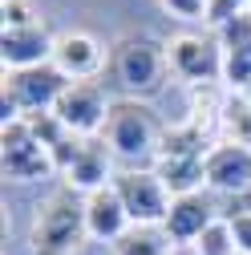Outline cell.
I'll return each mask as SVG.
<instances>
[{"instance_id":"obj_1","label":"cell","mask_w":251,"mask_h":255,"mask_svg":"<svg viewBox=\"0 0 251 255\" xmlns=\"http://www.w3.org/2000/svg\"><path fill=\"white\" fill-rule=\"evenodd\" d=\"M89 239L85 227V199H77L73 186H61L37 207L33 231H28V251L33 255H73Z\"/></svg>"},{"instance_id":"obj_2","label":"cell","mask_w":251,"mask_h":255,"mask_svg":"<svg viewBox=\"0 0 251 255\" xmlns=\"http://www.w3.org/2000/svg\"><path fill=\"white\" fill-rule=\"evenodd\" d=\"M106 142L118 158H146V154H158L162 126L150 106H142L138 98H122V102H110Z\"/></svg>"},{"instance_id":"obj_3","label":"cell","mask_w":251,"mask_h":255,"mask_svg":"<svg viewBox=\"0 0 251 255\" xmlns=\"http://www.w3.org/2000/svg\"><path fill=\"white\" fill-rule=\"evenodd\" d=\"M114 77L130 89V93H158L162 77H166V49H158L146 37H122L110 53Z\"/></svg>"},{"instance_id":"obj_4","label":"cell","mask_w":251,"mask_h":255,"mask_svg":"<svg viewBox=\"0 0 251 255\" xmlns=\"http://www.w3.org/2000/svg\"><path fill=\"white\" fill-rule=\"evenodd\" d=\"M110 186L118 190V199H122L134 227H162L166 223L174 199L154 170H118Z\"/></svg>"},{"instance_id":"obj_5","label":"cell","mask_w":251,"mask_h":255,"mask_svg":"<svg viewBox=\"0 0 251 255\" xmlns=\"http://www.w3.org/2000/svg\"><path fill=\"white\" fill-rule=\"evenodd\" d=\"M166 61L170 69L191 81V85H215L223 77V45L211 37H195V33H178L166 45Z\"/></svg>"},{"instance_id":"obj_6","label":"cell","mask_w":251,"mask_h":255,"mask_svg":"<svg viewBox=\"0 0 251 255\" xmlns=\"http://www.w3.org/2000/svg\"><path fill=\"white\" fill-rule=\"evenodd\" d=\"M0 162H4V178H12V182H33V178H45L57 170L53 154L28 134L24 118L4 126V134H0Z\"/></svg>"},{"instance_id":"obj_7","label":"cell","mask_w":251,"mask_h":255,"mask_svg":"<svg viewBox=\"0 0 251 255\" xmlns=\"http://www.w3.org/2000/svg\"><path fill=\"white\" fill-rule=\"evenodd\" d=\"M53 114L65 122V130H69V134L89 138V134L106 130L110 102H106V93H102V85H98V81H73V85L57 98Z\"/></svg>"},{"instance_id":"obj_8","label":"cell","mask_w":251,"mask_h":255,"mask_svg":"<svg viewBox=\"0 0 251 255\" xmlns=\"http://www.w3.org/2000/svg\"><path fill=\"white\" fill-rule=\"evenodd\" d=\"M73 81L61 73L53 61L49 65H37V69H20V73H12L8 81H4V89L16 98V106H20V114H37V110H53L57 106V98L65 93Z\"/></svg>"},{"instance_id":"obj_9","label":"cell","mask_w":251,"mask_h":255,"mask_svg":"<svg viewBox=\"0 0 251 255\" xmlns=\"http://www.w3.org/2000/svg\"><path fill=\"white\" fill-rule=\"evenodd\" d=\"M207 186L223 195H247L251 190V150L235 142H215L207 150Z\"/></svg>"},{"instance_id":"obj_10","label":"cell","mask_w":251,"mask_h":255,"mask_svg":"<svg viewBox=\"0 0 251 255\" xmlns=\"http://www.w3.org/2000/svg\"><path fill=\"white\" fill-rule=\"evenodd\" d=\"M53 45H57V37H49L41 24L4 28V37H0V57H4V65L12 73H20V69L49 65L53 61Z\"/></svg>"},{"instance_id":"obj_11","label":"cell","mask_w":251,"mask_h":255,"mask_svg":"<svg viewBox=\"0 0 251 255\" xmlns=\"http://www.w3.org/2000/svg\"><path fill=\"white\" fill-rule=\"evenodd\" d=\"M110 142H102V138H85V146H81V154L73 158V166L65 170V186H73V190H85V195H93V190H106L110 182H114V162H110Z\"/></svg>"},{"instance_id":"obj_12","label":"cell","mask_w":251,"mask_h":255,"mask_svg":"<svg viewBox=\"0 0 251 255\" xmlns=\"http://www.w3.org/2000/svg\"><path fill=\"white\" fill-rule=\"evenodd\" d=\"M85 227H89V239H102V243H118L126 231L134 227L114 186L85 195Z\"/></svg>"},{"instance_id":"obj_13","label":"cell","mask_w":251,"mask_h":255,"mask_svg":"<svg viewBox=\"0 0 251 255\" xmlns=\"http://www.w3.org/2000/svg\"><path fill=\"white\" fill-rule=\"evenodd\" d=\"M102 61H106V53H102V45L93 41L89 33H61L57 45H53V65L65 73L69 81L93 77L102 69Z\"/></svg>"},{"instance_id":"obj_14","label":"cell","mask_w":251,"mask_h":255,"mask_svg":"<svg viewBox=\"0 0 251 255\" xmlns=\"http://www.w3.org/2000/svg\"><path fill=\"white\" fill-rule=\"evenodd\" d=\"M211 223H215V207L203 195H182V199L170 203V215L162 223V231H166V239L174 247H191Z\"/></svg>"},{"instance_id":"obj_15","label":"cell","mask_w":251,"mask_h":255,"mask_svg":"<svg viewBox=\"0 0 251 255\" xmlns=\"http://www.w3.org/2000/svg\"><path fill=\"white\" fill-rule=\"evenodd\" d=\"M154 174L162 178V186L170 190V199L199 195V186L207 182V154H162Z\"/></svg>"},{"instance_id":"obj_16","label":"cell","mask_w":251,"mask_h":255,"mask_svg":"<svg viewBox=\"0 0 251 255\" xmlns=\"http://www.w3.org/2000/svg\"><path fill=\"white\" fill-rule=\"evenodd\" d=\"M219 130L227 134L223 142L251 150V106L243 98H223V106H219Z\"/></svg>"},{"instance_id":"obj_17","label":"cell","mask_w":251,"mask_h":255,"mask_svg":"<svg viewBox=\"0 0 251 255\" xmlns=\"http://www.w3.org/2000/svg\"><path fill=\"white\" fill-rule=\"evenodd\" d=\"M114 255H170V239L162 227H130L114 243Z\"/></svg>"},{"instance_id":"obj_18","label":"cell","mask_w":251,"mask_h":255,"mask_svg":"<svg viewBox=\"0 0 251 255\" xmlns=\"http://www.w3.org/2000/svg\"><path fill=\"white\" fill-rule=\"evenodd\" d=\"M223 81L243 93L251 85V41H239V45H223Z\"/></svg>"},{"instance_id":"obj_19","label":"cell","mask_w":251,"mask_h":255,"mask_svg":"<svg viewBox=\"0 0 251 255\" xmlns=\"http://www.w3.org/2000/svg\"><path fill=\"white\" fill-rule=\"evenodd\" d=\"M24 126H28V134H33L45 150H53V146H61L69 138V130H65V122H61L53 110H37V114H24Z\"/></svg>"},{"instance_id":"obj_20","label":"cell","mask_w":251,"mask_h":255,"mask_svg":"<svg viewBox=\"0 0 251 255\" xmlns=\"http://www.w3.org/2000/svg\"><path fill=\"white\" fill-rule=\"evenodd\" d=\"M199 255H235L239 247H235V235H231V223L227 219H215L211 223V227L191 243Z\"/></svg>"},{"instance_id":"obj_21","label":"cell","mask_w":251,"mask_h":255,"mask_svg":"<svg viewBox=\"0 0 251 255\" xmlns=\"http://www.w3.org/2000/svg\"><path fill=\"white\" fill-rule=\"evenodd\" d=\"M247 8H251V0H207V20H211L215 28H223L227 20L243 16Z\"/></svg>"},{"instance_id":"obj_22","label":"cell","mask_w":251,"mask_h":255,"mask_svg":"<svg viewBox=\"0 0 251 255\" xmlns=\"http://www.w3.org/2000/svg\"><path fill=\"white\" fill-rule=\"evenodd\" d=\"M158 4L178 20H207V0H158Z\"/></svg>"},{"instance_id":"obj_23","label":"cell","mask_w":251,"mask_h":255,"mask_svg":"<svg viewBox=\"0 0 251 255\" xmlns=\"http://www.w3.org/2000/svg\"><path fill=\"white\" fill-rule=\"evenodd\" d=\"M231 235H235V247L243 255H251V211H231Z\"/></svg>"},{"instance_id":"obj_24","label":"cell","mask_w":251,"mask_h":255,"mask_svg":"<svg viewBox=\"0 0 251 255\" xmlns=\"http://www.w3.org/2000/svg\"><path fill=\"white\" fill-rule=\"evenodd\" d=\"M33 24V12H28L24 0H16V4H4V28H24Z\"/></svg>"},{"instance_id":"obj_25","label":"cell","mask_w":251,"mask_h":255,"mask_svg":"<svg viewBox=\"0 0 251 255\" xmlns=\"http://www.w3.org/2000/svg\"><path fill=\"white\" fill-rule=\"evenodd\" d=\"M231 211H251V190H247V195H239V203H235Z\"/></svg>"},{"instance_id":"obj_26","label":"cell","mask_w":251,"mask_h":255,"mask_svg":"<svg viewBox=\"0 0 251 255\" xmlns=\"http://www.w3.org/2000/svg\"><path fill=\"white\" fill-rule=\"evenodd\" d=\"M239 98H243V102H247V106H251V85H247V89H243V93H239Z\"/></svg>"},{"instance_id":"obj_27","label":"cell","mask_w":251,"mask_h":255,"mask_svg":"<svg viewBox=\"0 0 251 255\" xmlns=\"http://www.w3.org/2000/svg\"><path fill=\"white\" fill-rule=\"evenodd\" d=\"M0 4H16V0H0Z\"/></svg>"}]
</instances>
